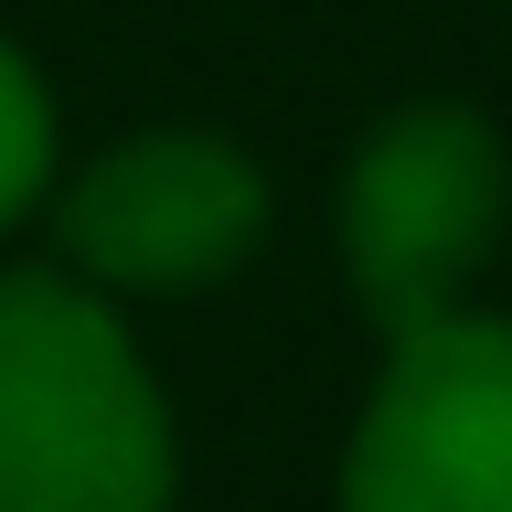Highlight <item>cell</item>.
<instances>
[{"label": "cell", "mask_w": 512, "mask_h": 512, "mask_svg": "<svg viewBox=\"0 0 512 512\" xmlns=\"http://www.w3.org/2000/svg\"><path fill=\"white\" fill-rule=\"evenodd\" d=\"M0 512H171V406L64 267L0 278Z\"/></svg>", "instance_id": "cell-1"}, {"label": "cell", "mask_w": 512, "mask_h": 512, "mask_svg": "<svg viewBox=\"0 0 512 512\" xmlns=\"http://www.w3.org/2000/svg\"><path fill=\"white\" fill-rule=\"evenodd\" d=\"M512 214V150L480 107H395L342 171V278L406 342L459 310Z\"/></svg>", "instance_id": "cell-2"}, {"label": "cell", "mask_w": 512, "mask_h": 512, "mask_svg": "<svg viewBox=\"0 0 512 512\" xmlns=\"http://www.w3.org/2000/svg\"><path fill=\"white\" fill-rule=\"evenodd\" d=\"M342 512H512V320L448 310L384 352Z\"/></svg>", "instance_id": "cell-3"}, {"label": "cell", "mask_w": 512, "mask_h": 512, "mask_svg": "<svg viewBox=\"0 0 512 512\" xmlns=\"http://www.w3.org/2000/svg\"><path fill=\"white\" fill-rule=\"evenodd\" d=\"M54 235L96 288H214L267 235V171L214 128H150L75 171Z\"/></svg>", "instance_id": "cell-4"}, {"label": "cell", "mask_w": 512, "mask_h": 512, "mask_svg": "<svg viewBox=\"0 0 512 512\" xmlns=\"http://www.w3.org/2000/svg\"><path fill=\"white\" fill-rule=\"evenodd\" d=\"M43 171H54V96H43L32 54L0 32V235H11V214L43 192Z\"/></svg>", "instance_id": "cell-5"}]
</instances>
